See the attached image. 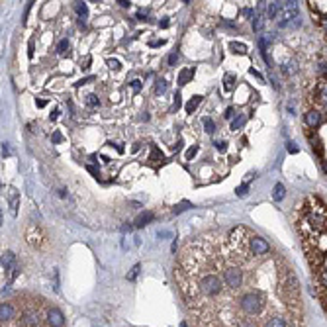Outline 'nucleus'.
Here are the masks:
<instances>
[{"mask_svg":"<svg viewBox=\"0 0 327 327\" xmlns=\"http://www.w3.org/2000/svg\"><path fill=\"white\" fill-rule=\"evenodd\" d=\"M300 225H302V235L306 241L321 237L327 231V206L317 196L306 198L302 206Z\"/></svg>","mask_w":327,"mask_h":327,"instance_id":"nucleus-1","label":"nucleus"},{"mask_svg":"<svg viewBox=\"0 0 327 327\" xmlns=\"http://www.w3.org/2000/svg\"><path fill=\"white\" fill-rule=\"evenodd\" d=\"M10 145L8 143H2V157H8L10 155V149H8Z\"/></svg>","mask_w":327,"mask_h":327,"instance_id":"nucleus-40","label":"nucleus"},{"mask_svg":"<svg viewBox=\"0 0 327 327\" xmlns=\"http://www.w3.org/2000/svg\"><path fill=\"white\" fill-rule=\"evenodd\" d=\"M18 274H20V265L16 263V265H14L10 270H6V280H8V284H10V282H14Z\"/></svg>","mask_w":327,"mask_h":327,"instance_id":"nucleus-20","label":"nucleus"},{"mask_svg":"<svg viewBox=\"0 0 327 327\" xmlns=\"http://www.w3.org/2000/svg\"><path fill=\"white\" fill-rule=\"evenodd\" d=\"M167 26H169V20L163 18V20H161V28H167Z\"/></svg>","mask_w":327,"mask_h":327,"instance_id":"nucleus-46","label":"nucleus"},{"mask_svg":"<svg viewBox=\"0 0 327 327\" xmlns=\"http://www.w3.org/2000/svg\"><path fill=\"white\" fill-rule=\"evenodd\" d=\"M179 108H181V94L177 92V94H175V102H173V108H171V110H173V112H177Z\"/></svg>","mask_w":327,"mask_h":327,"instance_id":"nucleus-32","label":"nucleus"},{"mask_svg":"<svg viewBox=\"0 0 327 327\" xmlns=\"http://www.w3.org/2000/svg\"><path fill=\"white\" fill-rule=\"evenodd\" d=\"M137 18H139V20H143V18H147V12H143V10H141V12H137Z\"/></svg>","mask_w":327,"mask_h":327,"instance_id":"nucleus-48","label":"nucleus"},{"mask_svg":"<svg viewBox=\"0 0 327 327\" xmlns=\"http://www.w3.org/2000/svg\"><path fill=\"white\" fill-rule=\"evenodd\" d=\"M321 112L319 110H309L307 114H306V118H304V122H306V125L307 127H317L319 123H321Z\"/></svg>","mask_w":327,"mask_h":327,"instance_id":"nucleus-6","label":"nucleus"},{"mask_svg":"<svg viewBox=\"0 0 327 327\" xmlns=\"http://www.w3.org/2000/svg\"><path fill=\"white\" fill-rule=\"evenodd\" d=\"M57 116H59V110H57V108H55V110H53V112H51V116H49V118H51V120H57Z\"/></svg>","mask_w":327,"mask_h":327,"instance_id":"nucleus-45","label":"nucleus"},{"mask_svg":"<svg viewBox=\"0 0 327 327\" xmlns=\"http://www.w3.org/2000/svg\"><path fill=\"white\" fill-rule=\"evenodd\" d=\"M53 290L59 292V272H57V270L53 272Z\"/></svg>","mask_w":327,"mask_h":327,"instance_id":"nucleus-33","label":"nucleus"},{"mask_svg":"<svg viewBox=\"0 0 327 327\" xmlns=\"http://www.w3.org/2000/svg\"><path fill=\"white\" fill-rule=\"evenodd\" d=\"M233 114H235V108H233V106H229V108L225 110V116H224V118H225V120H231V118H233Z\"/></svg>","mask_w":327,"mask_h":327,"instance_id":"nucleus-36","label":"nucleus"},{"mask_svg":"<svg viewBox=\"0 0 327 327\" xmlns=\"http://www.w3.org/2000/svg\"><path fill=\"white\" fill-rule=\"evenodd\" d=\"M265 12H266V18H276L280 12V2H266Z\"/></svg>","mask_w":327,"mask_h":327,"instance_id":"nucleus-14","label":"nucleus"},{"mask_svg":"<svg viewBox=\"0 0 327 327\" xmlns=\"http://www.w3.org/2000/svg\"><path fill=\"white\" fill-rule=\"evenodd\" d=\"M120 6H123V8H127V6H129V2H125V0H120Z\"/></svg>","mask_w":327,"mask_h":327,"instance_id":"nucleus-49","label":"nucleus"},{"mask_svg":"<svg viewBox=\"0 0 327 327\" xmlns=\"http://www.w3.org/2000/svg\"><path fill=\"white\" fill-rule=\"evenodd\" d=\"M47 323L49 327H63L65 325V315L59 307H49L47 309Z\"/></svg>","mask_w":327,"mask_h":327,"instance_id":"nucleus-5","label":"nucleus"},{"mask_svg":"<svg viewBox=\"0 0 327 327\" xmlns=\"http://www.w3.org/2000/svg\"><path fill=\"white\" fill-rule=\"evenodd\" d=\"M139 268H141V266H139V265H135V266L127 272V280H135V278H137V274H139Z\"/></svg>","mask_w":327,"mask_h":327,"instance_id":"nucleus-28","label":"nucleus"},{"mask_svg":"<svg viewBox=\"0 0 327 327\" xmlns=\"http://www.w3.org/2000/svg\"><path fill=\"white\" fill-rule=\"evenodd\" d=\"M233 86H235V75L225 73V75H224V88H225V90H233Z\"/></svg>","mask_w":327,"mask_h":327,"instance_id":"nucleus-15","label":"nucleus"},{"mask_svg":"<svg viewBox=\"0 0 327 327\" xmlns=\"http://www.w3.org/2000/svg\"><path fill=\"white\" fill-rule=\"evenodd\" d=\"M151 161H163V153L157 149V147H153V153H151Z\"/></svg>","mask_w":327,"mask_h":327,"instance_id":"nucleus-31","label":"nucleus"},{"mask_svg":"<svg viewBox=\"0 0 327 327\" xmlns=\"http://www.w3.org/2000/svg\"><path fill=\"white\" fill-rule=\"evenodd\" d=\"M280 71H282V75H286V77L294 75V73L298 71V61H296V59H290V61H282V63H280Z\"/></svg>","mask_w":327,"mask_h":327,"instance_id":"nucleus-8","label":"nucleus"},{"mask_svg":"<svg viewBox=\"0 0 327 327\" xmlns=\"http://www.w3.org/2000/svg\"><path fill=\"white\" fill-rule=\"evenodd\" d=\"M200 102H202V96H192V98L188 100V104H186V114H192V112L198 108Z\"/></svg>","mask_w":327,"mask_h":327,"instance_id":"nucleus-16","label":"nucleus"},{"mask_svg":"<svg viewBox=\"0 0 327 327\" xmlns=\"http://www.w3.org/2000/svg\"><path fill=\"white\" fill-rule=\"evenodd\" d=\"M288 151H290V153H298V147H296V143L288 141Z\"/></svg>","mask_w":327,"mask_h":327,"instance_id":"nucleus-41","label":"nucleus"},{"mask_svg":"<svg viewBox=\"0 0 327 327\" xmlns=\"http://www.w3.org/2000/svg\"><path fill=\"white\" fill-rule=\"evenodd\" d=\"M192 208V204L188 202V200H183L181 204H177L175 208H173V214H183V212H186V210H190Z\"/></svg>","mask_w":327,"mask_h":327,"instance_id":"nucleus-21","label":"nucleus"},{"mask_svg":"<svg viewBox=\"0 0 327 327\" xmlns=\"http://www.w3.org/2000/svg\"><path fill=\"white\" fill-rule=\"evenodd\" d=\"M249 249H251V253L255 257H265V255L270 253V245L261 235H257L253 231H249Z\"/></svg>","mask_w":327,"mask_h":327,"instance_id":"nucleus-2","label":"nucleus"},{"mask_svg":"<svg viewBox=\"0 0 327 327\" xmlns=\"http://www.w3.org/2000/svg\"><path fill=\"white\" fill-rule=\"evenodd\" d=\"M247 192H249V184H245V183H243L241 186H237V196H239V198H245V196H247Z\"/></svg>","mask_w":327,"mask_h":327,"instance_id":"nucleus-27","label":"nucleus"},{"mask_svg":"<svg viewBox=\"0 0 327 327\" xmlns=\"http://www.w3.org/2000/svg\"><path fill=\"white\" fill-rule=\"evenodd\" d=\"M177 61H179V53H177V51H173V53H171V57H169V65H177Z\"/></svg>","mask_w":327,"mask_h":327,"instance_id":"nucleus-35","label":"nucleus"},{"mask_svg":"<svg viewBox=\"0 0 327 327\" xmlns=\"http://www.w3.org/2000/svg\"><path fill=\"white\" fill-rule=\"evenodd\" d=\"M12 315H14V307H12V304L4 302L2 306H0V319H2V323H4V321H10Z\"/></svg>","mask_w":327,"mask_h":327,"instance_id":"nucleus-11","label":"nucleus"},{"mask_svg":"<svg viewBox=\"0 0 327 327\" xmlns=\"http://www.w3.org/2000/svg\"><path fill=\"white\" fill-rule=\"evenodd\" d=\"M163 43H165L163 40H161V41H151V47H159V45H163Z\"/></svg>","mask_w":327,"mask_h":327,"instance_id":"nucleus-47","label":"nucleus"},{"mask_svg":"<svg viewBox=\"0 0 327 327\" xmlns=\"http://www.w3.org/2000/svg\"><path fill=\"white\" fill-rule=\"evenodd\" d=\"M214 145L218 147V151H225V147H227V143H225V141H216Z\"/></svg>","mask_w":327,"mask_h":327,"instance_id":"nucleus-39","label":"nucleus"},{"mask_svg":"<svg viewBox=\"0 0 327 327\" xmlns=\"http://www.w3.org/2000/svg\"><path fill=\"white\" fill-rule=\"evenodd\" d=\"M41 325V315L38 309L28 307L20 315V327H40Z\"/></svg>","mask_w":327,"mask_h":327,"instance_id":"nucleus-4","label":"nucleus"},{"mask_svg":"<svg viewBox=\"0 0 327 327\" xmlns=\"http://www.w3.org/2000/svg\"><path fill=\"white\" fill-rule=\"evenodd\" d=\"M229 49L235 51V53H239V55H245V53H247V45H245V43H239V41H231V43H229Z\"/></svg>","mask_w":327,"mask_h":327,"instance_id":"nucleus-18","label":"nucleus"},{"mask_svg":"<svg viewBox=\"0 0 327 327\" xmlns=\"http://www.w3.org/2000/svg\"><path fill=\"white\" fill-rule=\"evenodd\" d=\"M317 100L327 106V81H319L317 82Z\"/></svg>","mask_w":327,"mask_h":327,"instance_id":"nucleus-12","label":"nucleus"},{"mask_svg":"<svg viewBox=\"0 0 327 327\" xmlns=\"http://www.w3.org/2000/svg\"><path fill=\"white\" fill-rule=\"evenodd\" d=\"M323 169H325V171H327V161H323Z\"/></svg>","mask_w":327,"mask_h":327,"instance_id":"nucleus-50","label":"nucleus"},{"mask_svg":"<svg viewBox=\"0 0 327 327\" xmlns=\"http://www.w3.org/2000/svg\"><path fill=\"white\" fill-rule=\"evenodd\" d=\"M36 104H38L40 108H43V106L47 104V100H43V98H38V102H36Z\"/></svg>","mask_w":327,"mask_h":327,"instance_id":"nucleus-43","label":"nucleus"},{"mask_svg":"<svg viewBox=\"0 0 327 327\" xmlns=\"http://www.w3.org/2000/svg\"><path fill=\"white\" fill-rule=\"evenodd\" d=\"M86 104H88L90 108H96V106L100 104V100H98L96 94H88V96H86Z\"/></svg>","mask_w":327,"mask_h":327,"instance_id":"nucleus-26","label":"nucleus"},{"mask_svg":"<svg viewBox=\"0 0 327 327\" xmlns=\"http://www.w3.org/2000/svg\"><path fill=\"white\" fill-rule=\"evenodd\" d=\"M106 65H108V69H112V71H120V69H122V63H120L118 59H114V57H108V59H106Z\"/></svg>","mask_w":327,"mask_h":327,"instance_id":"nucleus-22","label":"nucleus"},{"mask_svg":"<svg viewBox=\"0 0 327 327\" xmlns=\"http://www.w3.org/2000/svg\"><path fill=\"white\" fill-rule=\"evenodd\" d=\"M284 194H286V188H284L282 184H276V186L272 188V198H274L276 202H280V200L284 198Z\"/></svg>","mask_w":327,"mask_h":327,"instance_id":"nucleus-19","label":"nucleus"},{"mask_svg":"<svg viewBox=\"0 0 327 327\" xmlns=\"http://www.w3.org/2000/svg\"><path fill=\"white\" fill-rule=\"evenodd\" d=\"M192 77H194V67H186V69H183L181 75H179V84H186L188 81H192Z\"/></svg>","mask_w":327,"mask_h":327,"instance_id":"nucleus-13","label":"nucleus"},{"mask_svg":"<svg viewBox=\"0 0 327 327\" xmlns=\"http://www.w3.org/2000/svg\"><path fill=\"white\" fill-rule=\"evenodd\" d=\"M155 92H157V94H165V92H167V81H157Z\"/></svg>","mask_w":327,"mask_h":327,"instance_id":"nucleus-25","label":"nucleus"},{"mask_svg":"<svg viewBox=\"0 0 327 327\" xmlns=\"http://www.w3.org/2000/svg\"><path fill=\"white\" fill-rule=\"evenodd\" d=\"M245 125V116H239V118H235L233 122H231V131H237V129H241Z\"/></svg>","mask_w":327,"mask_h":327,"instance_id":"nucleus-23","label":"nucleus"},{"mask_svg":"<svg viewBox=\"0 0 327 327\" xmlns=\"http://www.w3.org/2000/svg\"><path fill=\"white\" fill-rule=\"evenodd\" d=\"M153 218H155V214H153V212H141V214L135 218L133 225H135V227H145L147 224H151V222H153Z\"/></svg>","mask_w":327,"mask_h":327,"instance_id":"nucleus-9","label":"nucleus"},{"mask_svg":"<svg viewBox=\"0 0 327 327\" xmlns=\"http://www.w3.org/2000/svg\"><path fill=\"white\" fill-rule=\"evenodd\" d=\"M26 241H28L32 247H36V249L43 247V245H45V235H43V229H41L40 225H30V227H28V231H26Z\"/></svg>","mask_w":327,"mask_h":327,"instance_id":"nucleus-3","label":"nucleus"},{"mask_svg":"<svg viewBox=\"0 0 327 327\" xmlns=\"http://www.w3.org/2000/svg\"><path fill=\"white\" fill-rule=\"evenodd\" d=\"M88 171H90V173H92L94 177H98V169H96V167H92V165H88Z\"/></svg>","mask_w":327,"mask_h":327,"instance_id":"nucleus-44","label":"nucleus"},{"mask_svg":"<svg viewBox=\"0 0 327 327\" xmlns=\"http://www.w3.org/2000/svg\"><path fill=\"white\" fill-rule=\"evenodd\" d=\"M16 263H18V261H16V255H14L12 251H4V253H2V270H4V272L10 270Z\"/></svg>","mask_w":327,"mask_h":327,"instance_id":"nucleus-10","label":"nucleus"},{"mask_svg":"<svg viewBox=\"0 0 327 327\" xmlns=\"http://www.w3.org/2000/svg\"><path fill=\"white\" fill-rule=\"evenodd\" d=\"M131 88H133V92H139V90H141V81H133V82H131Z\"/></svg>","mask_w":327,"mask_h":327,"instance_id":"nucleus-38","label":"nucleus"},{"mask_svg":"<svg viewBox=\"0 0 327 327\" xmlns=\"http://www.w3.org/2000/svg\"><path fill=\"white\" fill-rule=\"evenodd\" d=\"M51 141H53V143H61V141H63V135H61L59 131H55V133L51 135Z\"/></svg>","mask_w":327,"mask_h":327,"instance_id":"nucleus-37","label":"nucleus"},{"mask_svg":"<svg viewBox=\"0 0 327 327\" xmlns=\"http://www.w3.org/2000/svg\"><path fill=\"white\" fill-rule=\"evenodd\" d=\"M67 49H69V40H61L59 45H57V53H63V51H67Z\"/></svg>","mask_w":327,"mask_h":327,"instance_id":"nucleus-29","label":"nucleus"},{"mask_svg":"<svg viewBox=\"0 0 327 327\" xmlns=\"http://www.w3.org/2000/svg\"><path fill=\"white\" fill-rule=\"evenodd\" d=\"M28 55L34 57V41H30V45H28Z\"/></svg>","mask_w":327,"mask_h":327,"instance_id":"nucleus-42","label":"nucleus"},{"mask_svg":"<svg viewBox=\"0 0 327 327\" xmlns=\"http://www.w3.org/2000/svg\"><path fill=\"white\" fill-rule=\"evenodd\" d=\"M8 204H10V210H12V214L16 216L18 214V204H20V192L16 190V188H8Z\"/></svg>","mask_w":327,"mask_h":327,"instance_id":"nucleus-7","label":"nucleus"},{"mask_svg":"<svg viewBox=\"0 0 327 327\" xmlns=\"http://www.w3.org/2000/svg\"><path fill=\"white\" fill-rule=\"evenodd\" d=\"M75 10H77V14H79L81 20H84L88 16V8H86L84 2H75Z\"/></svg>","mask_w":327,"mask_h":327,"instance_id":"nucleus-17","label":"nucleus"},{"mask_svg":"<svg viewBox=\"0 0 327 327\" xmlns=\"http://www.w3.org/2000/svg\"><path fill=\"white\" fill-rule=\"evenodd\" d=\"M251 22H253V30H255V32H261V30H263V16H261V14H257Z\"/></svg>","mask_w":327,"mask_h":327,"instance_id":"nucleus-24","label":"nucleus"},{"mask_svg":"<svg viewBox=\"0 0 327 327\" xmlns=\"http://www.w3.org/2000/svg\"><path fill=\"white\" fill-rule=\"evenodd\" d=\"M181 327H188V325H186V321H183V323H181Z\"/></svg>","mask_w":327,"mask_h":327,"instance_id":"nucleus-51","label":"nucleus"},{"mask_svg":"<svg viewBox=\"0 0 327 327\" xmlns=\"http://www.w3.org/2000/svg\"><path fill=\"white\" fill-rule=\"evenodd\" d=\"M204 129H206L208 133H214V129H216V123H214V120H206V122H204Z\"/></svg>","mask_w":327,"mask_h":327,"instance_id":"nucleus-30","label":"nucleus"},{"mask_svg":"<svg viewBox=\"0 0 327 327\" xmlns=\"http://www.w3.org/2000/svg\"><path fill=\"white\" fill-rule=\"evenodd\" d=\"M196 153H198V147H196V145H194V147H192V149H188V151H186V159H188V161H190V159H192V157H196Z\"/></svg>","mask_w":327,"mask_h":327,"instance_id":"nucleus-34","label":"nucleus"}]
</instances>
